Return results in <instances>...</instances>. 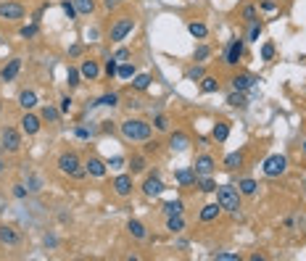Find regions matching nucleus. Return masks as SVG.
Masks as SVG:
<instances>
[{"label": "nucleus", "instance_id": "62", "mask_svg": "<svg viewBox=\"0 0 306 261\" xmlns=\"http://www.w3.org/2000/svg\"><path fill=\"white\" fill-rule=\"evenodd\" d=\"M119 3H127V0H119Z\"/></svg>", "mask_w": 306, "mask_h": 261}, {"label": "nucleus", "instance_id": "40", "mask_svg": "<svg viewBox=\"0 0 306 261\" xmlns=\"http://www.w3.org/2000/svg\"><path fill=\"white\" fill-rule=\"evenodd\" d=\"M262 21H254V24H248V35H246V42H259V37H262Z\"/></svg>", "mask_w": 306, "mask_h": 261}, {"label": "nucleus", "instance_id": "39", "mask_svg": "<svg viewBox=\"0 0 306 261\" xmlns=\"http://www.w3.org/2000/svg\"><path fill=\"white\" fill-rule=\"evenodd\" d=\"M169 116H166V113H156V116H153V129H158V132H169Z\"/></svg>", "mask_w": 306, "mask_h": 261}, {"label": "nucleus", "instance_id": "56", "mask_svg": "<svg viewBox=\"0 0 306 261\" xmlns=\"http://www.w3.org/2000/svg\"><path fill=\"white\" fill-rule=\"evenodd\" d=\"M45 245H48V248H56V245H58L56 235H45Z\"/></svg>", "mask_w": 306, "mask_h": 261}, {"label": "nucleus", "instance_id": "8", "mask_svg": "<svg viewBox=\"0 0 306 261\" xmlns=\"http://www.w3.org/2000/svg\"><path fill=\"white\" fill-rule=\"evenodd\" d=\"M24 16H27V8L19 0H3L0 3V19L3 21H21Z\"/></svg>", "mask_w": 306, "mask_h": 261}, {"label": "nucleus", "instance_id": "5", "mask_svg": "<svg viewBox=\"0 0 306 261\" xmlns=\"http://www.w3.org/2000/svg\"><path fill=\"white\" fill-rule=\"evenodd\" d=\"M262 172H264V177H269V180L282 177V174L288 172V156H282V153H272V156H267L264 164H262Z\"/></svg>", "mask_w": 306, "mask_h": 261}, {"label": "nucleus", "instance_id": "6", "mask_svg": "<svg viewBox=\"0 0 306 261\" xmlns=\"http://www.w3.org/2000/svg\"><path fill=\"white\" fill-rule=\"evenodd\" d=\"M0 150L3 153H19L21 150V132L16 127H5L0 132Z\"/></svg>", "mask_w": 306, "mask_h": 261}, {"label": "nucleus", "instance_id": "58", "mask_svg": "<svg viewBox=\"0 0 306 261\" xmlns=\"http://www.w3.org/2000/svg\"><path fill=\"white\" fill-rule=\"evenodd\" d=\"M262 11H274V3H272V0H264V3H262Z\"/></svg>", "mask_w": 306, "mask_h": 261}, {"label": "nucleus", "instance_id": "44", "mask_svg": "<svg viewBox=\"0 0 306 261\" xmlns=\"http://www.w3.org/2000/svg\"><path fill=\"white\" fill-rule=\"evenodd\" d=\"M61 8H64V13H66V19H69V21H76V16H79V13H76L74 0H64V3H61Z\"/></svg>", "mask_w": 306, "mask_h": 261}, {"label": "nucleus", "instance_id": "20", "mask_svg": "<svg viewBox=\"0 0 306 261\" xmlns=\"http://www.w3.org/2000/svg\"><path fill=\"white\" fill-rule=\"evenodd\" d=\"M174 180H177L182 187H190V185L198 182V174L193 172V166H185V169H177V172H174Z\"/></svg>", "mask_w": 306, "mask_h": 261}, {"label": "nucleus", "instance_id": "49", "mask_svg": "<svg viewBox=\"0 0 306 261\" xmlns=\"http://www.w3.org/2000/svg\"><path fill=\"white\" fill-rule=\"evenodd\" d=\"M74 137H76V140H90V137H93V129L85 127V124H79L74 129Z\"/></svg>", "mask_w": 306, "mask_h": 261}, {"label": "nucleus", "instance_id": "46", "mask_svg": "<svg viewBox=\"0 0 306 261\" xmlns=\"http://www.w3.org/2000/svg\"><path fill=\"white\" fill-rule=\"evenodd\" d=\"M214 261H240V253H227V251H217L211 253Z\"/></svg>", "mask_w": 306, "mask_h": 261}, {"label": "nucleus", "instance_id": "60", "mask_svg": "<svg viewBox=\"0 0 306 261\" xmlns=\"http://www.w3.org/2000/svg\"><path fill=\"white\" fill-rule=\"evenodd\" d=\"M301 145H304V156H306V140H304V143H301Z\"/></svg>", "mask_w": 306, "mask_h": 261}, {"label": "nucleus", "instance_id": "22", "mask_svg": "<svg viewBox=\"0 0 306 261\" xmlns=\"http://www.w3.org/2000/svg\"><path fill=\"white\" fill-rule=\"evenodd\" d=\"M230 137V121H217V124L211 127V140L214 143H227Z\"/></svg>", "mask_w": 306, "mask_h": 261}, {"label": "nucleus", "instance_id": "26", "mask_svg": "<svg viewBox=\"0 0 306 261\" xmlns=\"http://www.w3.org/2000/svg\"><path fill=\"white\" fill-rule=\"evenodd\" d=\"M82 82H85V79H82L79 66H72V64H69V69H66V84H69V90H76Z\"/></svg>", "mask_w": 306, "mask_h": 261}, {"label": "nucleus", "instance_id": "48", "mask_svg": "<svg viewBox=\"0 0 306 261\" xmlns=\"http://www.w3.org/2000/svg\"><path fill=\"white\" fill-rule=\"evenodd\" d=\"M116 72H119V61L114 56H109V58H106V76L111 79V76H116Z\"/></svg>", "mask_w": 306, "mask_h": 261}, {"label": "nucleus", "instance_id": "4", "mask_svg": "<svg viewBox=\"0 0 306 261\" xmlns=\"http://www.w3.org/2000/svg\"><path fill=\"white\" fill-rule=\"evenodd\" d=\"M132 32H135V19L127 16V13H121L119 19H114V24H111V29H109V40H111L114 45H121Z\"/></svg>", "mask_w": 306, "mask_h": 261}, {"label": "nucleus", "instance_id": "37", "mask_svg": "<svg viewBox=\"0 0 306 261\" xmlns=\"http://www.w3.org/2000/svg\"><path fill=\"white\" fill-rule=\"evenodd\" d=\"M206 76V69H203V64H195V66H190L188 72H185V79L188 82H201Z\"/></svg>", "mask_w": 306, "mask_h": 261}, {"label": "nucleus", "instance_id": "54", "mask_svg": "<svg viewBox=\"0 0 306 261\" xmlns=\"http://www.w3.org/2000/svg\"><path fill=\"white\" fill-rule=\"evenodd\" d=\"M129 56H132V53H129L127 48H119L116 53H114V58H116V61H119V64H121V61H129Z\"/></svg>", "mask_w": 306, "mask_h": 261}, {"label": "nucleus", "instance_id": "43", "mask_svg": "<svg viewBox=\"0 0 306 261\" xmlns=\"http://www.w3.org/2000/svg\"><path fill=\"white\" fill-rule=\"evenodd\" d=\"M19 35H21V37H24V40H35V37H37V35H40V27H37V24H35V21H32V24H27V27H21V29H19Z\"/></svg>", "mask_w": 306, "mask_h": 261}, {"label": "nucleus", "instance_id": "47", "mask_svg": "<svg viewBox=\"0 0 306 261\" xmlns=\"http://www.w3.org/2000/svg\"><path fill=\"white\" fill-rule=\"evenodd\" d=\"M11 193H13V198H19V201H27V198L32 195V193H29V187H27V185H21V182H16V185H13Z\"/></svg>", "mask_w": 306, "mask_h": 261}, {"label": "nucleus", "instance_id": "36", "mask_svg": "<svg viewBox=\"0 0 306 261\" xmlns=\"http://www.w3.org/2000/svg\"><path fill=\"white\" fill-rule=\"evenodd\" d=\"M201 93H206V95L219 93V82H217V76H209V74L203 76V79H201Z\"/></svg>", "mask_w": 306, "mask_h": 261}, {"label": "nucleus", "instance_id": "12", "mask_svg": "<svg viewBox=\"0 0 306 261\" xmlns=\"http://www.w3.org/2000/svg\"><path fill=\"white\" fill-rule=\"evenodd\" d=\"M19 124H21V132H24V135L35 137V135L42 129V119L37 116V113H32V111H24V116H21Z\"/></svg>", "mask_w": 306, "mask_h": 261}, {"label": "nucleus", "instance_id": "27", "mask_svg": "<svg viewBox=\"0 0 306 261\" xmlns=\"http://www.w3.org/2000/svg\"><path fill=\"white\" fill-rule=\"evenodd\" d=\"M19 106L24 111H32L37 106V93H35V90H21V93H19Z\"/></svg>", "mask_w": 306, "mask_h": 261}, {"label": "nucleus", "instance_id": "23", "mask_svg": "<svg viewBox=\"0 0 306 261\" xmlns=\"http://www.w3.org/2000/svg\"><path fill=\"white\" fill-rule=\"evenodd\" d=\"M127 232L135 237V240H148V229H145L143 222H137V219H129L127 222Z\"/></svg>", "mask_w": 306, "mask_h": 261}, {"label": "nucleus", "instance_id": "57", "mask_svg": "<svg viewBox=\"0 0 306 261\" xmlns=\"http://www.w3.org/2000/svg\"><path fill=\"white\" fill-rule=\"evenodd\" d=\"M82 53V45H72V48H69V56H79Z\"/></svg>", "mask_w": 306, "mask_h": 261}, {"label": "nucleus", "instance_id": "10", "mask_svg": "<svg viewBox=\"0 0 306 261\" xmlns=\"http://www.w3.org/2000/svg\"><path fill=\"white\" fill-rule=\"evenodd\" d=\"M193 172L198 177H211V174L217 172V158H214L211 153H201V156L193 161Z\"/></svg>", "mask_w": 306, "mask_h": 261}, {"label": "nucleus", "instance_id": "11", "mask_svg": "<svg viewBox=\"0 0 306 261\" xmlns=\"http://www.w3.org/2000/svg\"><path fill=\"white\" fill-rule=\"evenodd\" d=\"M111 187H114V193H116L119 198H129V195H132V190H135L132 174H116L114 182H111Z\"/></svg>", "mask_w": 306, "mask_h": 261}, {"label": "nucleus", "instance_id": "50", "mask_svg": "<svg viewBox=\"0 0 306 261\" xmlns=\"http://www.w3.org/2000/svg\"><path fill=\"white\" fill-rule=\"evenodd\" d=\"M158 150H161V143H158V140H145V145H143V153H145V156L158 153Z\"/></svg>", "mask_w": 306, "mask_h": 261}, {"label": "nucleus", "instance_id": "9", "mask_svg": "<svg viewBox=\"0 0 306 261\" xmlns=\"http://www.w3.org/2000/svg\"><path fill=\"white\" fill-rule=\"evenodd\" d=\"M166 190V185H164V180L158 177V172H151L148 177L143 180V195L145 198H158Z\"/></svg>", "mask_w": 306, "mask_h": 261}, {"label": "nucleus", "instance_id": "3", "mask_svg": "<svg viewBox=\"0 0 306 261\" xmlns=\"http://www.w3.org/2000/svg\"><path fill=\"white\" fill-rule=\"evenodd\" d=\"M240 190L238 185H217V203L222 206V211L227 214H238L240 211Z\"/></svg>", "mask_w": 306, "mask_h": 261}, {"label": "nucleus", "instance_id": "38", "mask_svg": "<svg viewBox=\"0 0 306 261\" xmlns=\"http://www.w3.org/2000/svg\"><path fill=\"white\" fill-rule=\"evenodd\" d=\"M74 5H76L79 16H90V13L95 11V0H74Z\"/></svg>", "mask_w": 306, "mask_h": 261}, {"label": "nucleus", "instance_id": "14", "mask_svg": "<svg viewBox=\"0 0 306 261\" xmlns=\"http://www.w3.org/2000/svg\"><path fill=\"white\" fill-rule=\"evenodd\" d=\"M169 150H174V153H185L188 148H190V137H188V132H182V129H174V132H169Z\"/></svg>", "mask_w": 306, "mask_h": 261}, {"label": "nucleus", "instance_id": "19", "mask_svg": "<svg viewBox=\"0 0 306 261\" xmlns=\"http://www.w3.org/2000/svg\"><path fill=\"white\" fill-rule=\"evenodd\" d=\"M222 217V206L219 203H206L201 211H198V219L203 222V224H209V222H217Z\"/></svg>", "mask_w": 306, "mask_h": 261}, {"label": "nucleus", "instance_id": "24", "mask_svg": "<svg viewBox=\"0 0 306 261\" xmlns=\"http://www.w3.org/2000/svg\"><path fill=\"white\" fill-rule=\"evenodd\" d=\"M98 106H106V109H116L119 106V93H106L101 98H95L93 103H90V109H98Z\"/></svg>", "mask_w": 306, "mask_h": 261}, {"label": "nucleus", "instance_id": "13", "mask_svg": "<svg viewBox=\"0 0 306 261\" xmlns=\"http://www.w3.org/2000/svg\"><path fill=\"white\" fill-rule=\"evenodd\" d=\"M85 172L90 174V177H95V180H103L106 174H109V164H106L103 158H98V156H90L85 161Z\"/></svg>", "mask_w": 306, "mask_h": 261}, {"label": "nucleus", "instance_id": "41", "mask_svg": "<svg viewBox=\"0 0 306 261\" xmlns=\"http://www.w3.org/2000/svg\"><path fill=\"white\" fill-rule=\"evenodd\" d=\"M198 190H201V193H217V182H214L211 177H198Z\"/></svg>", "mask_w": 306, "mask_h": 261}, {"label": "nucleus", "instance_id": "2", "mask_svg": "<svg viewBox=\"0 0 306 261\" xmlns=\"http://www.w3.org/2000/svg\"><path fill=\"white\" fill-rule=\"evenodd\" d=\"M56 166H58L61 174H66V177H72V180H85L87 177L85 164H82L79 153H74V150H64V153H61L58 161H56Z\"/></svg>", "mask_w": 306, "mask_h": 261}, {"label": "nucleus", "instance_id": "35", "mask_svg": "<svg viewBox=\"0 0 306 261\" xmlns=\"http://www.w3.org/2000/svg\"><path fill=\"white\" fill-rule=\"evenodd\" d=\"M145 166H148V161H145V156H132L129 158V174H143L145 172Z\"/></svg>", "mask_w": 306, "mask_h": 261}, {"label": "nucleus", "instance_id": "45", "mask_svg": "<svg viewBox=\"0 0 306 261\" xmlns=\"http://www.w3.org/2000/svg\"><path fill=\"white\" fill-rule=\"evenodd\" d=\"M243 21H246V24H254V21H259L256 16H259V11H256V5H246V8H243Z\"/></svg>", "mask_w": 306, "mask_h": 261}, {"label": "nucleus", "instance_id": "7", "mask_svg": "<svg viewBox=\"0 0 306 261\" xmlns=\"http://www.w3.org/2000/svg\"><path fill=\"white\" fill-rule=\"evenodd\" d=\"M243 50H246V40H240V37H232V40L227 42L225 48V66H238L240 58H243Z\"/></svg>", "mask_w": 306, "mask_h": 261}, {"label": "nucleus", "instance_id": "16", "mask_svg": "<svg viewBox=\"0 0 306 261\" xmlns=\"http://www.w3.org/2000/svg\"><path fill=\"white\" fill-rule=\"evenodd\" d=\"M79 72H82V79H85V82H95L98 76H101V64L93 61V58H85L79 64Z\"/></svg>", "mask_w": 306, "mask_h": 261}, {"label": "nucleus", "instance_id": "51", "mask_svg": "<svg viewBox=\"0 0 306 261\" xmlns=\"http://www.w3.org/2000/svg\"><path fill=\"white\" fill-rule=\"evenodd\" d=\"M274 50H277V48H274V42H264L262 45V61H272L274 58Z\"/></svg>", "mask_w": 306, "mask_h": 261}, {"label": "nucleus", "instance_id": "63", "mask_svg": "<svg viewBox=\"0 0 306 261\" xmlns=\"http://www.w3.org/2000/svg\"><path fill=\"white\" fill-rule=\"evenodd\" d=\"M0 42H3V35H0Z\"/></svg>", "mask_w": 306, "mask_h": 261}, {"label": "nucleus", "instance_id": "31", "mask_svg": "<svg viewBox=\"0 0 306 261\" xmlns=\"http://www.w3.org/2000/svg\"><path fill=\"white\" fill-rule=\"evenodd\" d=\"M188 32L195 37V40H206L209 37V27L203 24V21H190L188 24Z\"/></svg>", "mask_w": 306, "mask_h": 261}, {"label": "nucleus", "instance_id": "42", "mask_svg": "<svg viewBox=\"0 0 306 261\" xmlns=\"http://www.w3.org/2000/svg\"><path fill=\"white\" fill-rule=\"evenodd\" d=\"M209 56H211V48H209V45H198L195 53H193V61H195V64H206V61H209Z\"/></svg>", "mask_w": 306, "mask_h": 261}, {"label": "nucleus", "instance_id": "1", "mask_svg": "<svg viewBox=\"0 0 306 261\" xmlns=\"http://www.w3.org/2000/svg\"><path fill=\"white\" fill-rule=\"evenodd\" d=\"M119 132L121 137H124L127 143H145V140H151L153 137V124H148V121H143V119H124L119 124Z\"/></svg>", "mask_w": 306, "mask_h": 261}, {"label": "nucleus", "instance_id": "55", "mask_svg": "<svg viewBox=\"0 0 306 261\" xmlns=\"http://www.w3.org/2000/svg\"><path fill=\"white\" fill-rule=\"evenodd\" d=\"M116 5H119V0H103V8L106 11H116Z\"/></svg>", "mask_w": 306, "mask_h": 261}, {"label": "nucleus", "instance_id": "15", "mask_svg": "<svg viewBox=\"0 0 306 261\" xmlns=\"http://www.w3.org/2000/svg\"><path fill=\"white\" fill-rule=\"evenodd\" d=\"M21 243V235L16 227L11 224H0V245H8V248H16V245Z\"/></svg>", "mask_w": 306, "mask_h": 261}, {"label": "nucleus", "instance_id": "52", "mask_svg": "<svg viewBox=\"0 0 306 261\" xmlns=\"http://www.w3.org/2000/svg\"><path fill=\"white\" fill-rule=\"evenodd\" d=\"M72 95H61V101H58V111L61 113H69V111H72Z\"/></svg>", "mask_w": 306, "mask_h": 261}, {"label": "nucleus", "instance_id": "30", "mask_svg": "<svg viewBox=\"0 0 306 261\" xmlns=\"http://www.w3.org/2000/svg\"><path fill=\"white\" fill-rule=\"evenodd\" d=\"M161 211L166 214V217H174V214H182V211H185V201H182V198H174V201H166V203L161 206Z\"/></svg>", "mask_w": 306, "mask_h": 261}, {"label": "nucleus", "instance_id": "21", "mask_svg": "<svg viewBox=\"0 0 306 261\" xmlns=\"http://www.w3.org/2000/svg\"><path fill=\"white\" fill-rule=\"evenodd\" d=\"M243 161H246V153H243V150H232V153H227V156H225L222 166H225L227 172H235V169L243 166Z\"/></svg>", "mask_w": 306, "mask_h": 261}, {"label": "nucleus", "instance_id": "29", "mask_svg": "<svg viewBox=\"0 0 306 261\" xmlns=\"http://www.w3.org/2000/svg\"><path fill=\"white\" fill-rule=\"evenodd\" d=\"M238 190H240V195H256L259 193V182L251 180V177H243V180H238Z\"/></svg>", "mask_w": 306, "mask_h": 261}, {"label": "nucleus", "instance_id": "53", "mask_svg": "<svg viewBox=\"0 0 306 261\" xmlns=\"http://www.w3.org/2000/svg\"><path fill=\"white\" fill-rule=\"evenodd\" d=\"M106 164H109L111 169H121V166L127 164V161H124V156H111L109 161H106Z\"/></svg>", "mask_w": 306, "mask_h": 261}, {"label": "nucleus", "instance_id": "61", "mask_svg": "<svg viewBox=\"0 0 306 261\" xmlns=\"http://www.w3.org/2000/svg\"><path fill=\"white\" fill-rule=\"evenodd\" d=\"M0 113H3V103H0Z\"/></svg>", "mask_w": 306, "mask_h": 261}, {"label": "nucleus", "instance_id": "18", "mask_svg": "<svg viewBox=\"0 0 306 261\" xmlns=\"http://www.w3.org/2000/svg\"><path fill=\"white\" fill-rule=\"evenodd\" d=\"M19 72H21V58H11L8 64L0 69V79H3V82H13L19 76Z\"/></svg>", "mask_w": 306, "mask_h": 261}, {"label": "nucleus", "instance_id": "59", "mask_svg": "<svg viewBox=\"0 0 306 261\" xmlns=\"http://www.w3.org/2000/svg\"><path fill=\"white\" fill-rule=\"evenodd\" d=\"M87 37H90V42H95V40H98V29H90Z\"/></svg>", "mask_w": 306, "mask_h": 261}, {"label": "nucleus", "instance_id": "28", "mask_svg": "<svg viewBox=\"0 0 306 261\" xmlns=\"http://www.w3.org/2000/svg\"><path fill=\"white\" fill-rule=\"evenodd\" d=\"M227 106L230 109H248V98H246V93H238V90H232V93L227 95Z\"/></svg>", "mask_w": 306, "mask_h": 261}, {"label": "nucleus", "instance_id": "17", "mask_svg": "<svg viewBox=\"0 0 306 261\" xmlns=\"http://www.w3.org/2000/svg\"><path fill=\"white\" fill-rule=\"evenodd\" d=\"M256 82H259V79H254V76L246 74V72H243V74H232V76H230V84H232V90H238V93H246V90H251Z\"/></svg>", "mask_w": 306, "mask_h": 261}, {"label": "nucleus", "instance_id": "25", "mask_svg": "<svg viewBox=\"0 0 306 261\" xmlns=\"http://www.w3.org/2000/svg\"><path fill=\"white\" fill-rule=\"evenodd\" d=\"M185 227H188V222L182 219V214H174V217H166V229H169L172 235H180V232H185Z\"/></svg>", "mask_w": 306, "mask_h": 261}, {"label": "nucleus", "instance_id": "33", "mask_svg": "<svg viewBox=\"0 0 306 261\" xmlns=\"http://www.w3.org/2000/svg\"><path fill=\"white\" fill-rule=\"evenodd\" d=\"M137 74V66L132 64V61H121V64H119V72H116V76H119V79H132V76Z\"/></svg>", "mask_w": 306, "mask_h": 261}, {"label": "nucleus", "instance_id": "32", "mask_svg": "<svg viewBox=\"0 0 306 261\" xmlns=\"http://www.w3.org/2000/svg\"><path fill=\"white\" fill-rule=\"evenodd\" d=\"M153 76L151 74H135L132 76V90H137V93H145V90L151 87Z\"/></svg>", "mask_w": 306, "mask_h": 261}, {"label": "nucleus", "instance_id": "34", "mask_svg": "<svg viewBox=\"0 0 306 261\" xmlns=\"http://www.w3.org/2000/svg\"><path fill=\"white\" fill-rule=\"evenodd\" d=\"M40 119L42 121H48V124H56V121L61 119V111L56 109V106H42V111H40Z\"/></svg>", "mask_w": 306, "mask_h": 261}]
</instances>
